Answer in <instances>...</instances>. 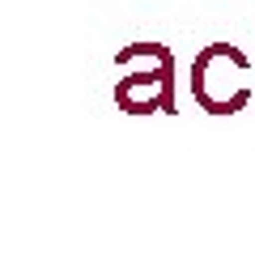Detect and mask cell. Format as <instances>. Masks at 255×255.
Returning <instances> with one entry per match:
<instances>
[{
	"instance_id": "1",
	"label": "cell",
	"mask_w": 255,
	"mask_h": 255,
	"mask_svg": "<svg viewBox=\"0 0 255 255\" xmlns=\"http://www.w3.org/2000/svg\"><path fill=\"white\" fill-rule=\"evenodd\" d=\"M251 55L238 43H204L191 55L187 68V94L204 115H238L255 102V81H251Z\"/></svg>"
},
{
	"instance_id": "2",
	"label": "cell",
	"mask_w": 255,
	"mask_h": 255,
	"mask_svg": "<svg viewBox=\"0 0 255 255\" xmlns=\"http://www.w3.org/2000/svg\"><path fill=\"white\" fill-rule=\"evenodd\" d=\"M115 107L124 115H174V51L166 43L115 51Z\"/></svg>"
}]
</instances>
